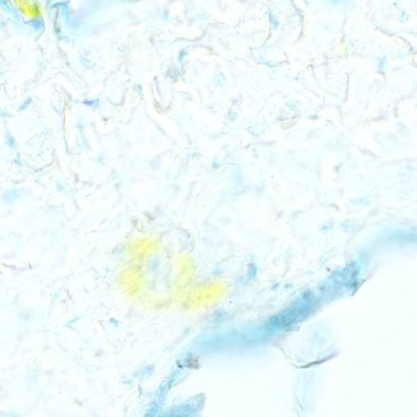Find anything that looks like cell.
I'll return each instance as SVG.
<instances>
[{
    "instance_id": "obj_1",
    "label": "cell",
    "mask_w": 417,
    "mask_h": 417,
    "mask_svg": "<svg viewBox=\"0 0 417 417\" xmlns=\"http://www.w3.org/2000/svg\"><path fill=\"white\" fill-rule=\"evenodd\" d=\"M23 19L32 21L39 20L41 17L40 8L36 0H7Z\"/></svg>"
}]
</instances>
